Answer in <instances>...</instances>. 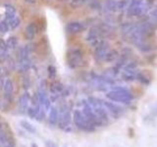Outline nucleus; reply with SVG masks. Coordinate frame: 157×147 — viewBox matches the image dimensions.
<instances>
[{
	"label": "nucleus",
	"mask_w": 157,
	"mask_h": 147,
	"mask_svg": "<svg viewBox=\"0 0 157 147\" xmlns=\"http://www.w3.org/2000/svg\"><path fill=\"white\" fill-rule=\"evenodd\" d=\"M148 11V5L144 0H132L127 8L129 16H144Z\"/></svg>",
	"instance_id": "obj_1"
},
{
	"label": "nucleus",
	"mask_w": 157,
	"mask_h": 147,
	"mask_svg": "<svg viewBox=\"0 0 157 147\" xmlns=\"http://www.w3.org/2000/svg\"><path fill=\"white\" fill-rule=\"evenodd\" d=\"M108 99L116 102H122V103H130L132 99V96L131 93L124 88H117L109 91L106 94Z\"/></svg>",
	"instance_id": "obj_2"
},
{
	"label": "nucleus",
	"mask_w": 157,
	"mask_h": 147,
	"mask_svg": "<svg viewBox=\"0 0 157 147\" xmlns=\"http://www.w3.org/2000/svg\"><path fill=\"white\" fill-rule=\"evenodd\" d=\"M74 122H75L76 126L78 129H81L82 130L91 131L94 130V126L86 119V116L82 114V112L78 110L75 111V113H74Z\"/></svg>",
	"instance_id": "obj_3"
},
{
	"label": "nucleus",
	"mask_w": 157,
	"mask_h": 147,
	"mask_svg": "<svg viewBox=\"0 0 157 147\" xmlns=\"http://www.w3.org/2000/svg\"><path fill=\"white\" fill-rule=\"evenodd\" d=\"M129 4L128 0H108L104 4V8L109 12H120L127 9Z\"/></svg>",
	"instance_id": "obj_4"
},
{
	"label": "nucleus",
	"mask_w": 157,
	"mask_h": 147,
	"mask_svg": "<svg viewBox=\"0 0 157 147\" xmlns=\"http://www.w3.org/2000/svg\"><path fill=\"white\" fill-rule=\"evenodd\" d=\"M139 70L136 63H130L127 66H125L124 71H123V78L126 81H134L139 76Z\"/></svg>",
	"instance_id": "obj_5"
},
{
	"label": "nucleus",
	"mask_w": 157,
	"mask_h": 147,
	"mask_svg": "<svg viewBox=\"0 0 157 147\" xmlns=\"http://www.w3.org/2000/svg\"><path fill=\"white\" fill-rule=\"evenodd\" d=\"M58 124L59 126L62 127V129H65L66 126L70 125L71 122V115H70V111H69L67 106H63L60 110V114L58 113Z\"/></svg>",
	"instance_id": "obj_6"
},
{
	"label": "nucleus",
	"mask_w": 157,
	"mask_h": 147,
	"mask_svg": "<svg viewBox=\"0 0 157 147\" xmlns=\"http://www.w3.org/2000/svg\"><path fill=\"white\" fill-rule=\"evenodd\" d=\"M68 62L69 65L73 68H77L82 65V53L80 50H71L69 52L68 55Z\"/></svg>",
	"instance_id": "obj_7"
},
{
	"label": "nucleus",
	"mask_w": 157,
	"mask_h": 147,
	"mask_svg": "<svg viewBox=\"0 0 157 147\" xmlns=\"http://www.w3.org/2000/svg\"><path fill=\"white\" fill-rule=\"evenodd\" d=\"M86 28V24L82 23V22H70L67 26H66V31L68 33L70 34H77L82 32L83 29Z\"/></svg>",
	"instance_id": "obj_8"
},
{
	"label": "nucleus",
	"mask_w": 157,
	"mask_h": 147,
	"mask_svg": "<svg viewBox=\"0 0 157 147\" xmlns=\"http://www.w3.org/2000/svg\"><path fill=\"white\" fill-rule=\"evenodd\" d=\"M108 51V45L104 42H101L99 43L95 48V58L97 59L98 61H104L105 60V57L107 55Z\"/></svg>",
	"instance_id": "obj_9"
},
{
	"label": "nucleus",
	"mask_w": 157,
	"mask_h": 147,
	"mask_svg": "<svg viewBox=\"0 0 157 147\" xmlns=\"http://www.w3.org/2000/svg\"><path fill=\"white\" fill-rule=\"evenodd\" d=\"M17 66H18V70L20 72H27L29 70V68L32 66V61L29 58L19 59Z\"/></svg>",
	"instance_id": "obj_10"
},
{
	"label": "nucleus",
	"mask_w": 157,
	"mask_h": 147,
	"mask_svg": "<svg viewBox=\"0 0 157 147\" xmlns=\"http://www.w3.org/2000/svg\"><path fill=\"white\" fill-rule=\"evenodd\" d=\"M9 58V48L3 39H0V60L7 61Z\"/></svg>",
	"instance_id": "obj_11"
},
{
	"label": "nucleus",
	"mask_w": 157,
	"mask_h": 147,
	"mask_svg": "<svg viewBox=\"0 0 157 147\" xmlns=\"http://www.w3.org/2000/svg\"><path fill=\"white\" fill-rule=\"evenodd\" d=\"M36 32H37V29H36V24L31 23L26 27V29H25V36H26V37L28 39H33L36 34Z\"/></svg>",
	"instance_id": "obj_12"
},
{
	"label": "nucleus",
	"mask_w": 157,
	"mask_h": 147,
	"mask_svg": "<svg viewBox=\"0 0 157 147\" xmlns=\"http://www.w3.org/2000/svg\"><path fill=\"white\" fill-rule=\"evenodd\" d=\"M29 102V94L28 92L24 93V94L20 97L19 100V107H20V111L21 112H25L26 110H28V105Z\"/></svg>",
	"instance_id": "obj_13"
},
{
	"label": "nucleus",
	"mask_w": 157,
	"mask_h": 147,
	"mask_svg": "<svg viewBox=\"0 0 157 147\" xmlns=\"http://www.w3.org/2000/svg\"><path fill=\"white\" fill-rule=\"evenodd\" d=\"M103 103V105H104L105 107V109L108 110L110 113H112L113 115H119L120 113L122 112V109L119 107V106H117L115 104H113V103H110V102H106V101H102Z\"/></svg>",
	"instance_id": "obj_14"
},
{
	"label": "nucleus",
	"mask_w": 157,
	"mask_h": 147,
	"mask_svg": "<svg viewBox=\"0 0 157 147\" xmlns=\"http://www.w3.org/2000/svg\"><path fill=\"white\" fill-rule=\"evenodd\" d=\"M3 89H4V92H5V95H6L8 98H10L12 95V93H13V89H14L13 82L10 80H7L3 85Z\"/></svg>",
	"instance_id": "obj_15"
},
{
	"label": "nucleus",
	"mask_w": 157,
	"mask_h": 147,
	"mask_svg": "<svg viewBox=\"0 0 157 147\" xmlns=\"http://www.w3.org/2000/svg\"><path fill=\"white\" fill-rule=\"evenodd\" d=\"M58 121V110L56 108L52 107L50 109V114H49V122L51 124H55Z\"/></svg>",
	"instance_id": "obj_16"
},
{
	"label": "nucleus",
	"mask_w": 157,
	"mask_h": 147,
	"mask_svg": "<svg viewBox=\"0 0 157 147\" xmlns=\"http://www.w3.org/2000/svg\"><path fill=\"white\" fill-rule=\"evenodd\" d=\"M6 22L8 23L10 28L15 29L16 28L19 27V24H20V19H19L17 16H15V17H13V18H11V19L6 20Z\"/></svg>",
	"instance_id": "obj_17"
},
{
	"label": "nucleus",
	"mask_w": 157,
	"mask_h": 147,
	"mask_svg": "<svg viewBox=\"0 0 157 147\" xmlns=\"http://www.w3.org/2000/svg\"><path fill=\"white\" fill-rule=\"evenodd\" d=\"M20 125H21L27 131L31 132V134H34V132L36 131V127H34L32 124H29V123L27 122V121H21V123H20Z\"/></svg>",
	"instance_id": "obj_18"
},
{
	"label": "nucleus",
	"mask_w": 157,
	"mask_h": 147,
	"mask_svg": "<svg viewBox=\"0 0 157 147\" xmlns=\"http://www.w3.org/2000/svg\"><path fill=\"white\" fill-rule=\"evenodd\" d=\"M63 90V86L59 81H55L51 85V92L53 94H59Z\"/></svg>",
	"instance_id": "obj_19"
},
{
	"label": "nucleus",
	"mask_w": 157,
	"mask_h": 147,
	"mask_svg": "<svg viewBox=\"0 0 157 147\" xmlns=\"http://www.w3.org/2000/svg\"><path fill=\"white\" fill-rule=\"evenodd\" d=\"M6 45L9 49H15L17 47L18 45V40H17V38L15 37V36H10L8 39H7V41H6Z\"/></svg>",
	"instance_id": "obj_20"
},
{
	"label": "nucleus",
	"mask_w": 157,
	"mask_h": 147,
	"mask_svg": "<svg viewBox=\"0 0 157 147\" xmlns=\"http://www.w3.org/2000/svg\"><path fill=\"white\" fill-rule=\"evenodd\" d=\"M118 58V52L115 50H109L107 53V55L105 57V60L106 62H113L114 60Z\"/></svg>",
	"instance_id": "obj_21"
},
{
	"label": "nucleus",
	"mask_w": 157,
	"mask_h": 147,
	"mask_svg": "<svg viewBox=\"0 0 157 147\" xmlns=\"http://www.w3.org/2000/svg\"><path fill=\"white\" fill-rule=\"evenodd\" d=\"M87 1H90V0H72V1H71V6L73 8H78V7H81L82 5L86 3Z\"/></svg>",
	"instance_id": "obj_22"
},
{
	"label": "nucleus",
	"mask_w": 157,
	"mask_h": 147,
	"mask_svg": "<svg viewBox=\"0 0 157 147\" xmlns=\"http://www.w3.org/2000/svg\"><path fill=\"white\" fill-rule=\"evenodd\" d=\"M9 28H10L9 24L6 22V20H5V21L0 22V32H1V33H6L9 31Z\"/></svg>",
	"instance_id": "obj_23"
},
{
	"label": "nucleus",
	"mask_w": 157,
	"mask_h": 147,
	"mask_svg": "<svg viewBox=\"0 0 157 147\" xmlns=\"http://www.w3.org/2000/svg\"><path fill=\"white\" fill-rule=\"evenodd\" d=\"M48 73H49V77H54L56 75V69L53 66H49L48 67Z\"/></svg>",
	"instance_id": "obj_24"
},
{
	"label": "nucleus",
	"mask_w": 157,
	"mask_h": 147,
	"mask_svg": "<svg viewBox=\"0 0 157 147\" xmlns=\"http://www.w3.org/2000/svg\"><path fill=\"white\" fill-rule=\"evenodd\" d=\"M6 134H7L6 132L3 130V126H2V124L0 123V139H1L2 137H4Z\"/></svg>",
	"instance_id": "obj_25"
},
{
	"label": "nucleus",
	"mask_w": 157,
	"mask_h": 147,
	"mask_svg": "<svg viewBox=\"0 0 157 147\" xmlns=\"http://www.w3.org/2000/svg\"><path fill=\"white\" fill-rule=\"evenodd\" d=\"M46 146L47 147H58L56 143H54L53 141H46Z\"/></svg>",
	"instance_id": "obj_26"
},
{
	"label": "nucleus",
	"mask_w": 157,
	"mask_h": 147,
	"mask_svg": "<svg viewBox=\"0 0 157 147\" xmlns=\"http://www.w3.org/2000/svg\"><path fill=\"white\" fill-rule=\"evenodd\" d=\"M153 16L157 18V6L155 7V9L153 10Z\"/></svg>",
	"instance_id": "obj_27"
},
{
	"label": "nucleus",
	"mask_w": 157,
	"mask_h": 147,
	"mask_svg": "<svg viewBox=\"0 0 157 147\" xmlns=\"http://www.w3.org/2000/svg\"><path fill=\"white\" fill-rule=\"evenodd\" d=\"M26 2H29V3H36V0H25Z\"/></svg>",
	"instance_id": "obj_28"
},
{
	"label": "nucleus",
	"mask_w": 157,
	"mask_h": 147,
	"mask_svg": "<svg viewBox=\"0 0 157 147\" xmlns=\"http://www.w3.org/2000/svg\"><path fill=\"white\" fill-rule=\"evenodd\" d=\"M0 109H2V102L0 100Z\"/></svg>",
	"instance_id": "obj_29"
},
{
	"label": "nucleus",
	"mask_w": 157,
	"mask_h": 147,
	"mask_svg": "<svg viewBox=\"0 0 157 147\" xmlns=\"http://www.w3.org/2000/svg\"><path fill=\"white\" fill-rule=\"evenodd\" d=\"M32 147H38V146H37L36 144H33V145H32Z\"/></svg>",
	"instance_id": "obj_30"
},
{
	"label": "nucleus",
	"mask_w": 157,
	"mask_h": 147,
	"mask_svg": "<svg viewBox=\"0 0 157 147\" xmlns=\"http://www.w3.org/2000/svg\"><path fill=\"white\" fill-rule=\"evenodd\" d=\"M59 1H69V0H59Z\"/></svg>",
	"instance_id": "obj_31"
}]
</instances>
